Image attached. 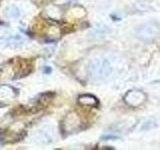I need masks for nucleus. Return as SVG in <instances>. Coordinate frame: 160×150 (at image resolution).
<instances>
[{
    "mask_svg": "<svg viewBox=\"0 0 160 150\" xmlns=\"http://www.w3.org/2000/svg\"><path fill=\"white\" fill-rule=\"evenodd\" d=\"M159 29L158 26L154 23H147L140 26L137 30V36L143 40H151L158 35Z\"/></svg>",
    "mask_w": 160,
    "mask_h": 150,
    "instance_id": "f03ea898",
    "label": "nucleus"
},
{
    "mask_svg": "<svg viewBox=\"0 0 160 150\" xmlns=\"http://www.w3.org/2000/svg\"><path fill=\"white\" fill-rule=\"evenodd\" d=\"M6 15L8 17H11V18H17L19 16L18 8L15 6H9L6 9Z\"/></svg>",
    "mask_w": 160,
    "mask_h": 150,
    "instance_id": "0eeeda50",
    "label": "nucleus"
},
{
    "mask_svg": "<svg viewBox=\"0 0 160 150\" xmlns=\"http://www.w3.org/2000/svg\"><path fill=\"white\" fill-rule=\"evenodd\" d=\"M80 124H81V121L76 113H69L63 121L64 130L67 132H73L77 130L80 127Z\"/></svg>",
    "mask_w": 160,
    "mask_h": 150,
    "instance_id": "7ed1b4c3",
    "label": "nucleus"
},
{
    "mask_svg": "<svg viewBox=\"0 0 160 150\" xmlns=\"http://www.w3.org/2000/svg\"><path fill=\"white\" fill-rule=\"evenodd\" d=\"M0 41L7 42L9 45L13 46V45H18V43L21 41V37L13 34L7 27L1 26L0 27Z\"/></svg>",
    "mask_w": 160,
    "mask_h": 150,
    "instance_id": "20e7f679",
    "label": "nucleus"
},
{
    "mask_svg": "<svg viewBox=\"0 0 160 150\" xmlns=\"http://www.w3.org/2000/svg\"><path fill=\"white\" fill-rule=\"evenodd\" d=\"M16 91L8 86V85H1L0 86V101H10L16 97Z\"/></svg>",
    "mask_w": 160,
    "mask_h": 150,
    "instance_id": "39448f33",
    "label": "nucleus"
},
{
    "mask_svg": "<svg viewBox=\"0 0 160 150\" xmlns=\"http://www.w3.org/2000/svg\"><path fill=\"white\" fill-rule=\"evenodd\" d=\"M78 103L83 105V106H89V107H97L99 105L98 99L91 94L80 95L78 98Z\"/></svg>",
    "mask_w": 160,
    "mask_h": 150,
    "instance_id": "423d86ee",
    "label": "nucleus"
},
{
    "mask_svg": "<svg viewBox=\"0 0 160 150\" xmlns=\"http://www.w3.org/2000/svg\"><path fill=\"white\" fill-rule=\"evenodd\" d=\"M146 94L141 90L132 89L124 95V102L131 107H138L141 106L144 102L146 101Z\"/></svg>",
    "mask_w": 160,
    "mask_h": 150,
    "instance_id": "f257e3e1",
    "label": "nucleus"
}]
</instances>
